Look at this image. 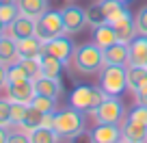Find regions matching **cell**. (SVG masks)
<instances>
[{"label":"cell","mask_w":147,"mask_h":143,"mask_svg":"<svg viewBox=\"0 0 147 143\" xmlns=\"http://www.w3.org/2000/svg\"><path fill=\"white\" fill-rule=\"evenodd\" d=\"M106 65L104 61V50L97 43H80L76 46L71 56V67L78 74H100L102 67Z\"/></svg>","instance_id":"1"},{"label":"cell","mask_w":147,"mask_h":143,"mask_svg":"<svg viewBox=\"0 0 147 143\" xmlns=\"http://www.w3.org/2000/svg\"><path fill=\"white\" fill-rule=\"evenodd\" d=\"M56 134L61 139H69L71 141L76 134H80L84 130V113L78 111V108H63V111L54 113V126H52Z\"/></svg>","instance_id":"2"},{"label":"cell","mask_w":147,"mask_h":143,"mask_svg":"<svg viewBox=\"0 0 147 143\" xmlns=\"http://www.w3.org/2000/svg\"><path fill=\"white\" fill-rule=\"evenodd\" d=\"M91 117L95 119V124H123V119L128 117L125 104L121 100V96H108L97 108L91 111Z\"/></svg>","instance_id":"3"},{"label":"cell","mask_w":147,"mask_h":143,"mask_svg":"<svg viewBox=\"0 0 147 143\" xmlns=\"http://www.w3.org/2000/svg\"><path fill=\"white\" fill-rule=\"evenodd\" d=\"M100 87L108 96H121L128 89V65H104L100 72Z\"/></svg>","instance_id":"4"},{"label":"cell","mask_w":147,"mask_h":143,"mask_svg":"<svg viewBox=\"0 0 147 143\" xmlns=\"http://www.w3.org/2000/svg\"><path fill=\"white\" fill-rule=\"evenodd\" d=\"M65 35V24H63V15L61 11H46L41 18L37 20L35 26V37L39 41H50L54 37H61Z\"/></svg>","instance_id":"5"},{"label":"cell","mask_w":147,"mask_h":143,"mask_svg":"<svg viewBox=\"0 0 147 143\" xmlns=\"http://www.w3.org/2000/svg\"><path fill=\"white\" fill-rule=\"evenodd\" d=\"M43 50L50 52L52 56H56L63 65H71V56H74V50H76V43L71 41V35H61V37H54V39L43 43Z\"/></svg>","instance_id":"6"},{"label":"cell","mask_w":147,"mask_h":143,"mask_svg":"<svg viewBox=\"0 0 147 143\" xmlns=\"http://www.w3.org/2000/svg\"><path fill=\"white\" fill-rule=\"evenodd\" d=\"M61 15H63V24H65V35H78V33L84 30L87 24V15H84V9L78 5H67L61 9Z\"/></svg>","instance_id":"7"},{"label":"cell","mask_w":147,"mask_h":143,"mask_svg":"<svg viewBox=\"0 0 147 143\" xmlns=\"http://www.w3.org/2000/svg\"><path fill=\"white\" fill-rule=\"evenodd\" d=\"M5 93L9 98V102H20V104H30L32 98L37 96V89H35V80L26 78V80H20V83H7Z\"/></svg>","instance_id":"8"},{"label":"cell","mask_w":147,"mask_h":143,"mask_svg":"<svg viewBox=\"0 0 147 143\" xmlns=\"http://www.w3.org/2000/svg\"><path fill=\"white\" fill-rule=\"evenodd\" d=\"M69 106L78 108L82 113H91L95 108V87L91 85H78L69 93Z\"/></svg>","instance_id":"9"},{"label":"cell","mask_w":147,"mask_h":143,"mask_svg":"<svg viewBox=\"0 0 147 143\" xmlns=\"http://www.w3.org/2000/svg\"><path fill=\"white\" fill-rule=\"evenodd\" d=\"M128 91L136 102H143L147 98V67L128 65Z\"/></svg>","instance_id":"10"},{"label":"cell","mask_w":147,"mask_h":143,"mask_svg":"<svg viewBox=\"0 0 147 143\" xmlns=\"http://www.w3.org/2000/svg\"><path fill=\"white\" fill-rule=\"evenodd\" d=\"M35 26H37V20L32 18H26V15L20 13L13 22L7 26V35L15 41H22L26 37H35Z\"/></svg>","instance_id":"11"},{"label":"cell","mask_w":147,"mask_h":143,"mask_svg":"<svg viewBox=\"0 0 147 143\" xmlns=\"http://www.w3.org/2000/svg\"><path fill=\"white\" fill-rule=\"evenodd\" d=\"M93 143H119L121 141V126L119 124H97L91 130Z\"/></svg>","instance_id":"12"},{"label":"cell","mask_w":147,"mask_h":143,"mask_svg":"<svg viewBox=\"0 0 147 143\" xmlns=\"http://www.w3.org/2000/svg\"><path fill=\"white\" fill-rule=\"evenodd\" d=\"M121 139L125 143H147V126L125 117L121 124Z\"/></svg>","instance_id":"13"},{"label":"cell","mask_w":147,"mask_h":143,"mask_svg":"<svg viewBox=\"0 0 147 143\" xmlns=\"http://www.w3.org/2000/svg\"><path fill=\"white\" fill-rule=\"evenodd\" d=\"M100 7H102V13H104V20L108 24H117L123 18L132 15L128 11V7L123 2H119V0H100Z\"/></svg>","instance_id":"14"},{"label":"cell","mask_w":147,"mask_h":143,"mask_svg":"<svg viewBox=\"0 0 147 143\" xmlns=\"http://www.w3.org/2000/svg\"><path fill=\"white\" fill-rule=\"evenodd\" d=\"M130 46V61L128 65L134 67H147V35H138L134 41L128 43Z\"/></svg>","instance_id":"15"},{"label":"cell","mask_w":147,"mask_h":143,"mask_svg":"<svg viewBox=\"0 0 147 143\" xmlns=\"http://www.w3.org/2000/svg\"><path fill=\"white\" fill-rule=\"evenodd\" d=\"M117 41H119V37H117V30H115L113 24L104 22V24H100V26L93 28V43H97L102 50L110 48L113 43H117Z\"/></svg>","instance_id":"16"},{"label":"cell","mask_w":147,"mask_h":143,"mask_svg":"<svg viewBox=\"0 0 147 143\" xmlns=\"http://www.w3.org/2000/svg\"><path fill=\"white\" fill-rule=\"evenodd\" d=\"M35 89H37V93L50 96L54 100H59L63 96V83H61V78H52V76H39V78H35Z\"/></svg>","instance_id":"17"},{"label":"cell","mask_w":147,"mask_h":143,"mask_svg":"<svg viewBox=\"0 0 147 143\" xmlns=\"http://www.w3.org/2000/svg\"><path fill=\"white\" fill-rule=\"evenodd\" d=\"M15 5L22 15L32 20H39L46 11H50V0H18Z\"/></svg>","instance_id":"18"},{"label":"cell","mask_w":147,"mask_h":143,"mask_svg":"<svg viewBox=\"0 0 147 143\" xmlns=\"http://www.w3.org/2000/svg\"><path fill=\"white\" fill-rule=\"evenodd\" d=\"M104 61L106 65H128L130 61V46L128 43H113L110 48H106L104 50Z\"/></svg>","instance_id":"19"},{"label":"cell","mask_w":147,"mask_h":143,"mask_svg":"<svg viewBox=\"0 0 147 143\" xmlns=\"http://www.w3.org/2000/svg\"><path fill=\"white\" fill-rule=\"evenodd\" d=\"M0 63H5L7 67L13 63H20V54H18V41L11 39L9 35L0 37Z\"/></svg>","instance_id":"20"},{"label":"cell","mask_w":147,"mask_h":143,"mask_svg":"<svg viewBox=\"0 0 147 143\" xmlns=\"http://www.w3.org/2000/svg\"><path fill=\"white\" fill-rule=\"evenodd\" d=\"M41 52H43V41H39L37 37H26L22 41H18L20 59H39Z\"/></svg>","instance_id":"21"},{"label":"cell","mask_w":147,"mask_h":143,"mask_svg":"<svg viewBox=\"0 0 147 143\" xmlns=\"http://www.w3.org/2000/svg\"><path fill=\"white\" fill-rule=\"evenodd\" d=\"M113 26H115V30H117V37H119V41H121V43H130V41H134V39L138 37L136 22H134V18H132V15L123 18L121 22L113 24Z\"/></svg>","instance_id":"22"},{"label":"cell","mask_w":147,"mask_h":143,"mask_svg":"<svg viewBox=\"0 0 147 143\" xmlns=\"http://www.w3.org/2000/svg\"><path fill=\"white\" fill-rule=\"evenodd\" d=\"M39 63H41V76H52V78H61V72H63L65 65L61 63L56 56H52L50 52L43 50L39 56Z\"/></svg>","instance_id":"23"},{"label":"cell","mask_w":147,"mask_h":143,"mask_svg":"<svg viewBox=\"0 0 147 143\" xmlns=\"http://www.w3.org/2000/svg\"><path fill=\"white\" fill-rule=\"evenodd\" d=\"M43 115H46V113H41L39 108H35V106H30V104H28V108H26V115H24L22 124H20L18 128H22L24 132H30V130H35V128H39V126H41Z\"/></svg>","instance_id":"24"},{"label":"cell","mask_w":147,"mask_h":143,"mask_svg":"<svg viewBox=\"0 0 147 143\" xmlns=\"http://www.w3.org/2000/svg\"><path fill=\"white\" fill-rule=\"evenodd\" d=\"M28 137H30V143H59L61 141V137L54 132V130L52 128H43V126L30 130Z\"/></svg>","instance_id":"25"},{"label":"cell","mask_w":147,"mask_h":143,"mask_svg":"<svg viewBox=\"0 0 147 143\" xmlns=\"http://www.w3.org/2000/svg\"><path fill=\"white\" fill-rule=\"evenodd\" d=\"M30 106L39 108L41 113H56V100L50 98V96H43V93H37V96L32 98Z\"/></svg>","instance_id":"26"},{"label":"cell","mask_w":147,"mask_h":143,"mask_svg":"<svg viewBox=\"0 0 147 143\" xmlns=\"http://www.w3.org/2000/svg\"><path fill=\"white\" fill-rule=\"evenodd\" d=\"M84 15H87V24H89L91 28H95V26H100V24L106 22V20H104V13H102L100 2H95V5H89L87 9H84Z\"/></svg>","instance_id":"27"},{"label":"cell","mask_w":147,"mask_h":143,"mask_svg":"<svg viewBox=\"0 0 147 143\" xmlns=\"http://www.w3.org/2000/svg\"><path fill=\"white\" fill-rule=\"evenodd\" d=\"M26 78H28V74L22 63H13L7 67V83H20V80H26Z\"/></svg>","instance_id":"28"},{"label":"cell","mask_w":147,"mask_h":143,"mask_svg":"<svg viewBox=\"0 0 147 143\" xmlns=\"http://www.w3.org/2000/svg\"><path fill=\"white\" fill-rule=\"evenodd\" d=\"M20 63L24 65V69H26V74H28L30 80L41 76V63H39V59H20Z\"/></svg>","instance_id":"29"},{"label":"cell","mask_w":147,"mask_h":143,"mask_svg":"<svg viewBox=\"0 0 147 143\" xmlns=\"http://www.w3.org/2000/svg\"><path fill=\"white\" fill-rule=\"evenodd\" d=\"M0 128H11V102L9 98H0Z\"/></svg>","instance_id":"30"},{"label":"cell","mask_w":147,"mask_h":143,"mask_svg":"<svg viewBox=\"0 0 147 143\" xmlns=\"http://www.w3.org/2000/svg\"><path fill=\"white\" fill-rule=\"evenodd\" d=\"M128 119L147 126V104H138V102H136L134 108H130V111H128Z\"/></svg>","instance_id":"31"},{"label":"cell","mask_w":147,"mask_h":143,"mask_svg":"<svg viewBox=\"0 0 147 143\" xmlns=\"http://www.w3.org/2000/svg\"><path fill=\"white\" fill-rule=\"evenodd\" d=\"M28 104H20V102H11V126H20L26 115Z\"/></svg>","instance_id":"32"},{"label":"cell","mask_w":147,"mask_h":143,"mask_svg":"<svg viewBox=\"0 0 147 143\" xmlns=\"http://www.w3.org/2000/svg\"><path fill=\"white\" fill-rule=\"evenodd\" d=\"M7 143H30V137H28V132H24L22 128L11 126L9 134H7Z\"/></svg>","instance_id":"33"},{"label":"cell","mask_w":147,"mask_h":143,"mask_svg":"<svg viewBox=\"0 0 147 143\" xmlns=\"http://www.w3.org/2000/svg\"><path fill=\"white\" fill-rule=\"evenodd\" d=\"M18 15H20L18 5H2V7H0V20H2L7 26H9V24L18 18Z\"/></svg>","instance_id":"34"},{"label":"cell","mask_w":147,"mask_h":143,"mask_svg":"<svg viewBox=\"0 0 147 143\" xmlns=\"http://www.w3.org/2000/svg\"><path fill=\"white\" fill-rule=\"evenodd\" d=\"M134 22H136V30H138V35H147V5L136 13Z\"/></svg>","instance_id":"35"},{"label":"cell","mask_w":147,"mask_h":143,"mask_svg":"<svg viewBox=\"0 0 147 143\" xmlns=\"http://www.w3.org/2000/svg\"><path fill=\"white\" fill-rule=\"evenodd\" d=\"M41 126H43V128H52V126H54V113H46Z\"/></svg>","instance_id":"36"},{"label":"cell","mask_w":147,"mask_h":143,"mask_svg":"<svg viewBox=\"0 0 147 143\" xmlns=\"http://www.w3.org/2000/svg\"><path fill=\"white\" fill-rule=\"evenodd\" d=\"M7 87V65L0 63V89Z\"/></svg>","instance_id":"37"},{"label":"cell","mask_w":147,"mask_h":143,"mask_svg":"<svg viewBox=\"0 0 147 143\" xmlns=\"http://www.w3.org/2000/svg\"><path fill=\"white\" fill-rule=\"evenodd\" d=\"M7 134H9V130H7V128H0V143H7Z\"/></svg>","instance_id":"38"},{"label":"cell","mask_w":147,"mask_h":143,"mask_svg":"<svg viewBox=\"0 0 147 143\" xmlns=\"http://www.w3.org/2000/svg\"><path fill=\"white\" fill-rule=\"evenodd\" d=\"M2 35H7V24L0 20V37H2Z\"/></svg>","instance_id":"39"},{"label":"cell","mask_w":147,"mask_h":143,"mask_svg":"<svg viewBox=\"0 0 147 143\" xmlns=\"http://www.w3.org/2000/svg\"><path fill=\"white\" fill-rule=\"evenodd\" d=\"M15 2H18V0H0V7L2 5H15Z\"/></svg>","instance_id":"40"},{"label":"cell","mask_w":147,"mask_h":143,"mask_svg":"<svg viewBox=\"0 0 147 143\" xmlns=\"http://www.w3.org/2000/svg\"><path fill=\"white\" fill-rule=\"evenodd\" d=\"M119 2H123V5H130V2H132V0H119Z\"/></svg>","instance_id":"41"},{"label":"cell","mask_w":147,"mask_h":143,"mask_svg":"<svg viewBox=\"0 0 147 143\" xmlns=\"http://www.w3.org/2000/svg\"><path fill=\"white\" fill-rule=\"evenodd\" d=\"M138 104H147V98H145V100H143V102H138Z\"/></svg>","instance_id":"42"},{"label":"cell","mask_w":147,"mask_h":143,"mask_svg":"<svg viewBox=\"0 0 147 143\" xmlns=\"http://www.w3.org/2000/svg\"><path fill=\"white\" fill-rule=\"evenodd\" d=\"M119 143H125V141H123V139H121V141H119Z\"/></svg>","instance_id":"43"},{"label":"cell","mask_w":147,"mask_h":143,"mask_svg":"<svg viewBox=\"0 0 147 143\" xmlns=\"http://www.w3.org/2000/svg\"><path fill=\"white\" fill-rule=\"evenodd\" d=\"M67 2H71V0H67Z\"/></svg>","instance_id":"44"}]
</instances>
